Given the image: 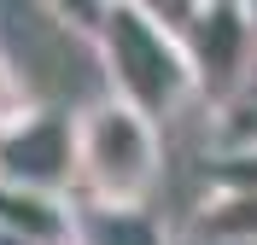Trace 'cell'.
<instances>
[{
    "instance_id": "cell-1",
    "label": "cell",
    "mask_w": 257,
    "mask_h": 245,
    "mask_svg": "<svg viewBox=\"0 0 257 245\" xmlns=\"http://www.w3.org/2000/svg\"><path fill=\"white\" fill-rule=\"evenodd\" d=\"M94 53H99L105 82H111L105 94L135 105L141 117H152L158 129L199 99V76H193L187 41L158 18V6H135V0L105 6Z\"/></svg>"
},
{
    "instance_id": "cell-2",
    "label": "cell",
    "mask_w": 257,
    "mask_h": 245,
    "mask_svg": "<svg viewBox=\"0 0 257 245\" xmlns=\"http://www.w3.org/2000/svg\"><path fill=\"white\" fill-rule=\"evenodd\" d=\"M164 169V129L135 105L99 94L76 111V204L88 210H146Z\"/></svg>"
},
{
    "instance_id": "cell-3",
    "label": "cell",
    "mask_w": 257,
    "mask_h": 245,
    "mask_svg": "<svg viewBox=\"0 0 257 245\" xmlns=\"http://www.w3.org/2000/svg\"><path fill=\"white\" fill-rule=\"evenodd\" d=\"M158 18L187 41L199 99L222 105L257 76V12L251 6H158Z\"/></svg>"
},
{
    "instance_id": "cell-4",
    "label": "cell",
    "mask_w": 257,
    "mask_h": 245,
    "mask_svg": "<svg viewBox=\"0 0 257 245\" xmlns=\"http://www.w3.org/2000/svg\"><path fill=\"white\" fill-rule=\"evenodd\" d=\"M0 187L76 198V117L35 105L18 129L0 134Z\"/></svg>"
},
{
    "instance_id": "cell-5",
    "label": "cell",
    "mask_w": 257,
    "mask_h": 245,
    "mask_svg": "<svg viewBox=\"0 0 257 245\" xmlns=\"http://www.w3.org/2000/svg\"><path fill=\"white\" fill-rule=\"evenodd\" d=\"M193 245H257V187H210L193 210Z\"/></svg>"
},
{
    "instance_id": "cell-6",
    "label": "cell",
    "mask_w": 257,
    "mask_h": 245,
    "mask_svg": "<svg viewBox=\"0 0 257 245\" xmlns=\"http://www.w3.org/2000/svg\"><path fill=\"white\" fill-rule=\"evenodd\" d=\"M210 146H216V158L257 152V76L245 82L234 99L210 105Z\"/></svg>"
},
{
    "instance_id": "cell-7",
    "label": "cell",
    "mask_w": 257,
    "mask_h": 245,
    "mask_svg": "<svg viewBox=\"0 0 257 245\" xmlns=\"http://www.w3.org/2000/svg\"><path fill=\"white\" fill-rule=\"evenodd\" d=\"M82 245H170V233L146 210H88L82 204Z\"/></svg>"
},
{
    "instance_id": "cell-8",
    "label": "cell",
    "mask_w": 257,
    "mask_h": 245,
    "mask_svg": "<svg viewBox=\"0 0 257 245\" xmlns=\"http://www.w3.org/2000/svg\"><path fill=\"white\" fill-rule=\"evenodd\" d=\"M35 105H41V99L30 94L24 70H18L12 59H6V53H0V134H6V129H18V123H24V117H30Z\"/></svg>"
},
{
    "instance_id": "cell-9",
    "label": "cell",
    "mask_w": 257,
    "mask_h": 245,
    "mask_svg": "<svg viewBox=\"0 0 257 245\" xmlns=\"http://www.w3.org/2000/svg\"><path fill=\"white\" fill-rule=\"evenodd\" d=\"M0 245H30V239H24V233H12L6 222H0Z\"/></svg>"
}]
</instances>
